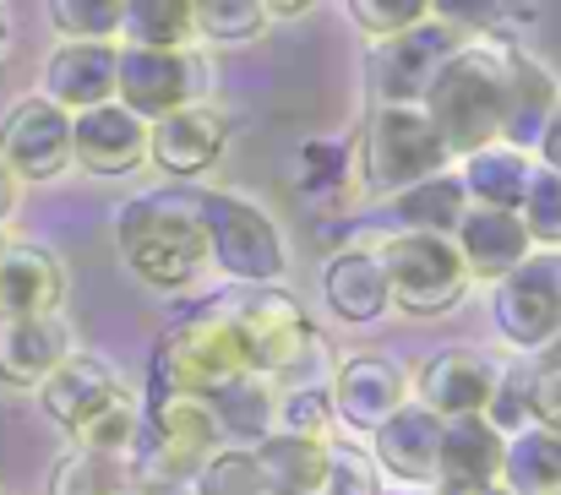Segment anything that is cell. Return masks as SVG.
Wrapping results in <instances>:
<instances>
[{
    "mask_svg": "<svg viewBox=\"0 0 561 495\" xmlns=\"http://www.w3.org/2000/svg\"><path fill=\"white\" fill-rule=\"evenodd\" d=\"M507 60L513 44L496 33L463 38V49L436 71V82L425 88L420 110L436 126V137L447 142V153H480L502 142V120H507Z\"/></svg>",
    "mask_w": 561,
    "mask_h": 495,
    "instance_id": "obj_1",
    "label": "cell"
},
{
    "mask_svg": "<svg viewBox=\"0 0 561 495\" xmlns=\"http://www.w3.org/2000/svg\"><path fill=\"white\" fill-rule=\"evenodd\" d=\"M131 273L153 289H186L207 262V234L196 223L191 191H153L121 207L115 218Z\"/></svg>",
    "mask_w": 561,
    "mask_h": 495,
    "instance_id": "obj_2",
    "label": "cell"
},
{
    "mask_svg": "<svg viewBox=\"0 0 561 495\" xmlns=\"http://www.w3.org/2000/svg\"><path fill=\"white\" fill-rule=\"evenodd\" d=\"M191 207H196V223L207 234V251L218 256V267L229 278H240L245 289H278L284 273H289V256H284V240H278V223L234 196V191H191Z\"/></svg>",
    "mask_w": 561,
    "mask_h": 495,
    "instance_id": "obj_3",
    "label": "cell"
},
{
    "mask_svg": "<svg viewBox=\"0 0 561 495\" xmlns=\"http://www.w3.org/2000/svg\"><path fill=\"white\" fill-rule=\"evenodd\" d=\"M240 376H251V359L224 311L181 322L153 354V398H218Z\"/></svg>",
    "mask_w": 561,
    "mask_h": 495,
    "instance_id": "obj_4",
    "label": "cell"
},
{
    "mask_svg": "<svg viewBox=\"0 0 561 495\" xmlns=\"http://www.w3.org/2000/svg\"><path fill=\"white\" fill-rule=\"evenodd\" d=\"M447 142L420 104H376L360 137V174L376 196H403L447 169Z\"/></svg>",
    "mask_w": 561,
    "mask_h": 495,
    "instance_id": "obj_5",
    "label": "cell"
},
{
    "mask_svg": "<svg viewBox=\"0 0 561 495\" xmlns=\"http://www.w3.org/2000/svg\"><path fill=\"white\" fill-rule=\"evenodd\" d=\"M381 273H387L392 306H403L409 316H442L469 289V273H463L453 240H442V234H392L381 245Z\"/></svg>",
    "mask_w": 561,
    "mask_h": 495,
    "instance_id": "obj_6",
    "label": "cell"
},
{
    "mask_svg": "<svg viewBox=\"0 0 561 495\" xmlns=\"http://www.w3.org/2000/svg\"><path fill=\"white\" fill-rule=\"evenodd\" d=\"M218 311L229 316V327L240 332V348H245L251 370L267 376V381L295 370L306 359V348H311V316L284 289H240Z\"/></svg>",
    "mask_w": 561,
    "mask_h": 495,
    "instance_id": "obj_7",
    "label": "cell"
},
{
    "mask_svg": "<svg viewBox=\"0 0 561 495\" xmlns=\"http://www.w3.org/2000/svg\"><path fill=\"white\" fill-rule=\"evenodd\" d=\"M469 27L463 22H442L436 11L425 22H414L409 33L376 44L371 55V93L376 104H420L425 88L436 82V71L463 49Z\"/></svg>",
    "mask_w": 561,
    "mask_h": 495,
    "instance_id": "obj_8",
    "label": "cell"
},
{
    "mask_svg": "<svg viewBox=\"0 0 561 495\" xmlns=\"http://www.w3.org/2000/svg\"><path fill=\"white\" fill-rule=\"evenodd\" d=\"M496 327L513 348H551L561 337V251H535L496 284Z\"/></svg>",
    "mask_w": 561,
    "mask_h": 495,
    "instance_id": "obj_9",
    "label": "cell"
},
{
    "mask_svg": "<svg viewBox=\"0 0 561 495\" xmlns=\"http://www.w3.org/2000/svg\"><path fill=\"white\" fill-rule=\"evenodd\" d=\"M0 164L22 180H55L71 164V115L55 110L44 93H27L0 120Z\"/></svg>",
    "mask_w": 561,
    "mask_h": 495,
    "instance_id": "obj_10",
    "label": "cell"
},
{
    "mask_svg": "<svg viewBox=\"0 0 561 495\" xmlns=\"http://www.w3.org/2000/svg\"><path fill=\"white\" fill-rule=\"evenodd\" d=\"M115 104H126L137 120H164L196 104V60L186 49H121L115 55Z\"/></svg>",
    "mask_w": 561,
    "mask_h": 495,
    "instance_id": "obj_11",
    "label": "cell"
},
{
    "mask_svg": "<svg viewBox=\"0 0 561 495\" xmlns=\"http://www.w3.org/2000/svg\"><path fill=\"white\" fill-rule=\"evenodd\" d=\"M496 381H502L496 365H491L485 354H474V348H442V354H431V359L420 365V376H414L420 408L436 414L442 425H447V419H474V414H485Z\"/></svg>",
    "mask_w": 561,
    "mask_h": 495,
    "instance_id": "obj_12",
    "label": "cell"
},
{
    "mask_svg": "<svg viewBox=\"0 0 561 495\" xmlns=\"http://www.w3.org/2000/svg\"><path fill=\"white\" fill-rule=\"evenodd\" d=\"M409 398V376L398 359L387 354H350L333 376V419L355 425V430H381Z\"/></svg>",
    "mask_w": 561,
    "mask_h": 495,
    "instance_id": "obj_13",
    "label": "cell"
},
{
    "mask_svg": "<svg viewBox=\"0 0 561 495\" xmlns=\"http://www.w3.org/2000/svg\"><path fill=\"white\" fill-rule=\"evenodd\" d=\"M453 251L463 262L469 278H485V284H502L513 267H524L535 256V240L524 229L518 212H496V207H469L453 229Z\"/></svg>",
    "mask_w": 561,
    "mask_h": 495,
    "instance_id": "obj_14",
    "label": "cell"
},
{
    "mask_svg": "<svg viewBox=\"0 0 561 495\" xmlns=\"http://www.w3.org/2000/svg\"><path fill=\"white\" fill-rule=\"evenodd\" d=\"M115 398H126V387H121V376L104 365V359H93V354H66L55 370H49V381L38 387V403H44V414L60 425V430H82V425H93Z\"/></svg>",
    "mask_w": 561,
    "mask_h": 495,
    "instance_id": "obj_15",
    "label": "cell"
},
{
    "mask_svg": "<svg viewBox=\"0 0 561 495\" xmlns=\"http://www.w3.org/2000/svg\"><path fill=\"white\" fill-rule=\"evenodd\" d=\"M71 159L93 174H131L148 159V120H137L126 104H99L71 115Z\"/></svg>",
    "mask_w": 561,
    "mask_h": 495,
    "instance_id": "obj_16",
    "label": "cell"
},
{
    "mask_svg": "<svg viewBox=\"0 0 561 495\" xmlns=\"http://www.w3.org/2000/svg\"><path fill=\"white\" fill-rule=\"evenodd\" d=\"M224 142H229V120L218 110H207V104H186V110L148 126V159L159 169H170V174H181V180L218 164Z\"/></svg>",
    "mask_w": 561,
    "mask_h": 495,
    "instance_id": "obj_17",
    "label": "cell"
},
{
    "mask_svg": "<svg viewBox=\"0 0 561 495\" xmlns=\"http://www.w3.org/2000/svg\"><path fill=\"white\" fill-rule=\"evenodd\" d=\"M60 300H66V273L44 245H5L0 251V322L55 316Z\"/></svg>",
    "mask_w": 561,
    "mask_h": 495,
    "instance_id": "obj_18",
    "label": "cell"
},
{
    "mask_svg": "<svg viewBox=\"0 0 561 495\" xmlns=\"http://www.w3.org/2000/svg\"><path fill=\"white\" fill-rule=\"evenodd\" d=\"M115 44H60L44 71V99L66 115L99 110L115 99Z\"/></svg>",
    "mask_w": 561,
    "mask_h": 495,
    "instance_id": "obj_19",
    "label": "cell"
},
{
    "mask_svg": "<svg viewBox=\"0 0 561 495\" xmlns=\"http://www.w3.org/2000/svg\"><path fill=\"white\" fill-rule=\"evenodd\" d=\"M557 104H561L557 77H551L529 49L513 44V60H507V120H502V148L535 153L546 120L557 115Z\"/></svg>",
    "mask_w": 561,
    "mask_h": 495,
    "instance_id": "obj_20",
    "label": "cell"
},
{
    "mask_svg": "<svg viewBox=\"0 0 561 495\" xmlns=\"http://www.w3.org/2000/svg\"><path fill=\"white\" fill-rule=\"evenodd\" d=\"M376 436V458L392 480H403V485H425V480H436V458H442V419L436 414H425L420 403H403Z\"/></svg>",
    "mask_w": 561,
    "mask_h": 495,
    "instance_id": "obj_21",
    "label": "cell"
},
{
    "mask_svg": "<svg viewBox=\"0 0 561 495\" xmlns=\"http://www.w3.org/2000/svg\"><path fill=\"white\" fill-rule=\"evenodd\" d=\"M442 495L485 491L502 480V436L474 414V419H447L442 425V458H436Z\"/></svg>",
    "mask_w": 561,
    "mask_h": 495,
    "instance_id": "obj_22",
    "label": "cell"
},
{
    "mask_svg": "<svg viewBox=\"0 0 561 495\" xmlns=\"http://www.w3.org/2000/svg\"><path fill=\"white\" fill-rule=\"evenodd\" d=\"M71 354V332L60 316L38 322H0V381L5 387H44L49 370Z\"/></svg>",
    "mask_w": 561,
    "mask_h": 495,
    "instance_id": "obj_23",
    "label": "cell"
},
{
    "mask_svg": "<svg viewBox=\"0 0 561 495\" xmlns=\"http://www.w3.org/2000/svg\"><path fill=\"white\" fill-rule=\"evenodd\" d=\"M322 289H328V306H333L344 322H355V327L376 322V316L392 306L387 273H381V256H376V251H344V256H333L328 273H322Z\"/></svg>",
    "mask_w": 561,
    "mask_h": 495,
    "instance_id": "obj_24",
    "label": "cell"
},
{
    "mask_svg": "<svg viewBox=\"0 0 561 495\" xmlns=\"http://www.w3.org/2000/svg\"><path fill=\"white\" fill-rule=\"evenodd\" d=\"M502 491L507 495H561V430L524 425L502 441Z\"/></svg>",
    "mask_w": 561,
    "mask_h": 495,
    "instance_id": "obj_25",
    "label": "cell"
},
{
    "mask_svg": "<svg viewBox=\"0 0 561 495\" xmlns=\"http://www.w3.org/2000/svg\"><path fill=\"white\" fill-rule=\"evenodd\" d=\"M529 180H535L529 153H513V148H502V142L469 153V164H463V174H458L463 196H474L480 207H496V212H518Z\"/></svg>",
    "mask_w": 561,
    "mask_h": 495,
    "instance_id": "obj_26",
    "label": "cell"
},
{
    "mask_svg": "<svg viewBox=\"0 0 561 495\" xmlns=\"http://www.w3.org/2000/svg\"><path fill=\"white\" fill-rule=\"evenodd\" d=\"M213 419H218V436H234V441H267L273 425H278V398H273V381L267 376H240L229 381L218 398H207Z\"/></svg>",
    "mask_w": 561,
    "mask_h": 495,
    "instance_id": "obj_27",
    "label": "cell"
},
{
    "mask_svg": "<svg viewBox=\"0 0 561 495\" xmlns=\"http://www.w3.org/2000/svg\"><path fill=\"white\" fill-rule=\"evenodd\" d=\"M251 458H256V469L273 480L278 495H322L328 469H333V447L295 441V436H267Z\"/></svg>",
    "mask_w": 561,
    "mask_h": 495,
    "instance_id": "obj_28",
    "label": "cell"
},
{
    "mask_svg": "<svg viewBox=\"0 0 561 495\" xmlns=\"http://www.w3.org/2000/svg\"><path fill=\"white\" fill-rule=\"evenodd\" d=\"M463 212H469V196H463L458 174H436V180L392 196V218L403 223V234H442V240H453Z\"/></svg>",
    "mask_w": 561,
    "mask_h": 495,
    "instance_id": "obj_29",
    "label": "cell"
},
{
    "mask_svg": "<svg viewBox=\"0 0 561 495\" xmlns=\"http://www.w3.org/2000/svg\"><path fill=\"white\" fill-rule=\"evenodd\" d=\"M121 33H126V49H170L181 55L196 33L186 0H131L121 5Z\"/></svg>",
    "mask_w": 561,
    "mask_h": 495,
    "instance_id": "obj_30",
    "label": "cell"
},
{
    "mask_svg": "<svg viewBox=\"0 0 561 495\" xmlns=\"http://www.w3.org/2000/svg\"><path fill=\"white\" fill-rule=\"evenodd\" d=\"M137 436H142V403L126 392V398H115L93 425H82V430H77V447H82V452H99V458L126 463V452L137 447Z\"/></svg>",
    "mask_w": 561,
    "mask_h": 495,
    "instance_id": "obj_31",
    "label": "cell"
},
{
    "mask_svg": "<svg viewBox=\"0 0 561 495\" xmlns=\"http://www.w3.org/2000/svg\"><path fill=\"white\" fill-rule=\"evenodd\" d=\"M131 485V463H115V458H99V452H71L60 458L55 480H49V495H115Z\"/></svg>",
    "mask_w": 561,
    "mask_h": 495,
    "instance_id": "obj_32",
    "label": "cell"
},
{
    "mask_svg": "<svg viewBox=\"0 0 561 495\" xmlns=\"http://www.w3.org/2000/svg\"><path fill=\"white\" fill-rule=\"evenodd\" d=\"M191 22H196V33H207L218 44H245V38L267 33V5L262 0H202V5H191Z\"/></svg>",
    "mask_w": 561,
    "mask_h": 495,
    "instance_id": "obj_33",
    "label": "cell"
},
{
    "mask_svg": "<svg viewBox=\"0 0 561 495\" xmlns=\"http://www.w3.org/2000/svg\"><path fill=\"white\" fill-rule=\"evenodd\" d=\"M535 251H561V174L551 169H535L529 191H524V207H518Z\"/></svg>",
    "mask_w": 561,
    "mask_h": 495,
    "instance_id": "obj_34",
    "label": "cell"
},
{
    "mask_svg": "<svg viewBox=\"0 0 561 495\" xmlns=\"http://www.w3.org/2000/svg\"><path fill=\"white\" fill-rule=\"evenodd\" d=\"M49 22L66 33V44H110L121 33V0H55Z\"/></svg>",
    "mask_w": 561,
    "mask_h": 495,
    "instance_id": "obj_35",
    "label": "cell"
},
{
    "mask_svg": "<svg viewBox=\"0 0 561 495\" xmlns=\"http://www.w3.org/2000/svg\"><path fill=\"white\" fill-rule=\"evenodd\" d=\"M196 491L202 495H278L273 480L256 469L251 452H218V458L196 474Z\"/></svg>",
    "mask_w": 561,
    "mask_h": 495,
    "instance_id": "obj_36",
    "label": "cell"
},
{
    "mask_svg": "<svg viewBox=\"0 0 561 495\" xmlns=\"http://www.w3.org/2000/svg\"><path fill=\"white\" fill-rule=\"evenodd\" d=\"M278 419H284L278 436L333 447V403H328V392H289V398L278 403Z\"/></svg>",
    "mask_w": 561,
    "mask_h": 495,
    "instance_id": "obj_37",
    "label": "cell"
},
{
    "mask_svg": "<svg viewBox=\"0 0 561 495\" xmlns=\"http://www.w3.org/2000/svg\"><path fill=\"white\" fill-rule=\"evenodd\" d=\"M524 403H529V419L535 425L561 430V337L535 359V370L524 381Z\"/></svg>",
    "mask_w": 561,
    "mask_h": 495,
    "instance_id": "obj_38",
    "label": "cell"
},
{
    "mask_svg": "<svg viewBox=\"0 0 561 495\" xmlns=\"http://www.w3.org/2000/svg\"><path fill=\"white\" fill-rule=\"evenodd\" d=\"M350 16L360 22V33H371V38H398V33H409L414 22H425L431 16V5L425 0H350Z\"/></svg>",
    "mask_w": 561,
    "mask_h": 495,
    "instance_id": "obj_39",
    "label": "cell"
},
{
    "mask_svg": "<svg viewBox=\"0 0 561 495\" xmlns=\"http://www.w3.org/2000/svg\"><path fill=\"white\" fill-rule=\"evenodd\" d=\"M322 495H381L376 491V463L366 452H355V447H333V469H328V485Z\"/></svg>",
    "mask_w": 561,
    "mask_h": 495,
    "instance_id": "obj_40",
    "label": "cell"
},
{
    "mask_svg": "<svg viewBox=\"0 0 561 495\" xmlns=\"http://www.w3.org/2000/svg\"><path fill=\"white\" fill-rule=\"evenodd\" d=\"M339 169H344V153H339L333 142H306V153H300V185H306V191L333 185Z\"/></svg>",
    "mask_w": 561,
    "mask_h": 495,
    "instance_id": "obj_41",
    "label": "cell"
},
{
    "mask_svg": "<svg viewBox=\"0 0 561 495\" xmlns=\"http://www.w3.org/2000/svg\"><path fill=\"white\" fill-rule=\"evenodd\" d=\"M540 159H546L551 174H561V104H557V115L546 120V131H540Z\"/></svg>",
    "mask_w": 561,
    "mask_h": 495,
    "instance_id": "obj_42",
    "label": "cell"
},
{
    "mask_svg": "<svg viewBox=\"0 0 561 495\" xmlns=\"http://www.w3.org/2000/svg\"><path fill=\"white\" fill-rule=\"evenodd\" d=\"M11 207H16V174H11V169L0 164V218H5Z\"/></svg>",
    "mask_w": 561,
    "mask_h": 495,
    "instance_id": "obj_43",
    "label": "cell"
},
{
    "mask_svg": "<svg viewBox=\"0 0 561 495\" xmlns=\"http://www.w3.org/2000/svg\"><path fill=\"white\" fill-rule=\"evenodd\" d=\"M153 495H202V491H196V480H191V485H170V491H153Z\"/></svg>",
    "mask_w": 561,
    "mask_h": 495,
    "instance_id": "obj_44",
    "label": "cell"
},
{
    "mask_svg": "<svg viewBox=\"0 0 561 495\" xmlns=\"http://www.w3.org/2000/svg\"><path fill=\"white\" fill-rule=\"evenodd\" d=\"M458 495H507L502 485H485V491H458Z\"/></svg>",
    "mask_w": 561,
    "mask_h": 495,
    "instance_id": "obj_45",
    "label": "cell"
},
{
    "mask_svg": "<svg viewBox=\"0 0 561 495\" xmlns=\"http://www.w3.org/2000/svg\"><path fill=\"white\" fill-rule=\"evenodd\" d=\"M115 495H142V491H137V485H126V491H115Z\"/></svg>",
    "mask_w": 561,
    "mask_h": 495,
    "instance_id": "obj_46",
    "label": "cell"
},
{
    "mask_svg": "<svg viewBox=\"0 0 561 495\" xmlns=\"http://www.w3.org/2000/svg\"><path fill=\"white\" fill-rule=\"evenodd\" d=\"M0 44H5V16H0Z\"/></svg>",
    "mask_w": 561,
    "mask_h": 495,
    "instance_id": "obj_47",
    "label": "cell"
},
{
    "mask_svg": "<svg viewBox=\"0 0 561 495\" xmlns=\"http://www.w3.org/2000/svg\"><path fill=\"white\" fill-rule=\"evenodd\" d=\"M0 251H5V234H0Z\"/></svg>",
    "mask_w": 561,
    "mask_h": 495,
    "instance_id": "obj_48",
    "label": "cell"
}]
</instances>
